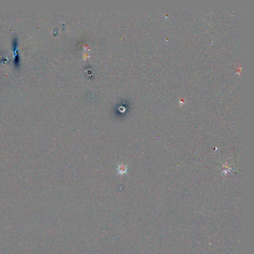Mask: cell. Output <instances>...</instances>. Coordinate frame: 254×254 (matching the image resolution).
I'll return each mask as SVG.
<instances>
[{
  "label": "cell",
  "instance_id": "cell-1",
  "mask_svg": "<svg viewBox=\"0 0 254 254\" xmlns=\"http://www.w3.org/2000/svg\"><path fill=\"white\" fill-rule=\"evenodd\" d=\"M128 170V166L123 164H118V168L116 172V175H123L127 174Z\"/></svg>",
  "mask_w": 254,
  "mask_h": 254
}]
</instances>
